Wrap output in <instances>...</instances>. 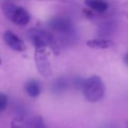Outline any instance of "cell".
<instances>
[{
    "instance_id": "cell-7",
    "label": "cell",
    "mask_w": 128,
    "mask_h": 128,
    "mask_svg": "<svg viewBox=\"0 0 128 128\" xmlns=\"http://www.w3.org/2000/svg\"><path fill=\"white\" fill-rule=\"evenodd\" d=\"M84 4L88 8L98 12H104L108 9V4L104 0H86Z\"/></svg>"
},
{
    "instance_id": "cell-12",
    "label": "cell",
    "mask_w": 128,
    "mask_h": 128,
    "mask_svg": "<svg viewBox=\"0 0 128 128\" xmlns=\"http://www.w3.org/2000/svg\"><path fill=\"white\" fill-rule=\"evenodd\" d=\"M84 80H86V79L82 78H80V77H76L72 81V86L73 88H75V89H77V90H82Z\"/></svg>"
},
{
    "instance_id": "cell-1",
    "label": "cell",
    "mask_w": 128,
    "mask_h": 128,
    "mask_svg": "<svg viewBox=\"0 0 128 128\" xmlns=\"http://www.w3.org/2000/svg\"><path fill=\"white\" fill-rule=\"evenodd\" d=\"M82 91L87 101L94 103L103 98L106 92V86L101 78L92 76L84 80Z\"/></svg>"
},
{
    "instance_id": "cell-8",
    "label": "cell",
    "mask_w": 128,
    "mask_h": 128,
    "mask_svg": "<svg viewBox=\"0 0 128 128\" xmlns=\"http://www.w3.org/2000/svg\"><path fill=\"white\" fill-rule=\"evenodd\" d=\"M69 86V83L64 78H58L53 82L52 86V92L56 95H60L66 92Z\"/></svg>"
},
{
    "instance_id": "cell-2",
    "label": "cell",
    "mask_w": 128,
    "mask_h": 128,
    "mask_svg": "<svg viewBox=\"0 0 128 128\" xmlns=\"http://www.w3.org/2000/svg\"><path fill=\"white\" fill-rule=\"evenodd\" d=\"M2 10L8 19L18 26H26L30 22V13L24 8L12 3H4Z\"/></svg>"
},
{
    "instance_id": "cell-16",
    "label": "cell",
    "mask_w": 128,
    "mask_h": 128,
    "mask_svg": "<svg viewBox=\"0 0 128 128\" xmlns=\"http://www.w3.org/2000/svg\"><path fill=\"white\" fill-rule=\"evenodd\" d=\"M0 64H1V59H0Z\"/></svg>"
},
{
    "instance_id": "cell-10",
    "label": "cell",
    "mask_w": 128,
    "mask_h": 128,
    "mask_svg": "<svg viewBox=\"0 0 128 128\" xmlns=\"http://www.w3.org/2000/svg\"><path fill=\"white\" fill-rule=\"evenodd\" d=\"M86 46L94 49H107L113 46L112 41L106 39H92L87 41Z\"/></svg>"
},
{
    "instance_id": "cell-9",
    "label": "cell",
    "mask_w": 128,
    "mask_h": 128,
    "mask_svg": "<svg viewBox=\"0 0 128 128\" xmlns=\"http://www.w3.org/2000/svg\"><path fill=\"white\" fill-rule=\"evenodd\" d=\"M26 91L29 96L32 98H37L41 93V86L38 81L30 80L26 84Z\"/></svg>"
},
{
    "instance_id": "cell-5",
    "label": "cell",
    "mask_w": 128,
    "mask_h": 128,
    "mask_svg": "<svg viewBox=\"0 0 128 128\" xmlns=\"http://www.w3.org/2000/svg\"><path fill=\"white\" fill-rule=\"evenodd\" d=\"M35 62L38 71L42 76L49 77L52 74L51 64L48 59L46 48H38L35 52Z\"/></svg>"
},
{
    "instance_id": "cell-14",
    "label": "cell",
    "mask_w": 128,
    "mask_h": 128,
    "mask_svg": "<svg viewBox=\"0 0 128 128\" xmlns=\"http://www.w3.org/2000/svg\"><path fill=\"white\" fill-rule=\"evenodd\" d=\"M100 128H118V127H117V126L113 125V124L107 123V124H104L103 126H101Z\"/></svg>"
},
{
    "instance_id": "cell-11",
    "label": "cell",
    "mask_w": 128,
    "mask_h": 128,
    "mask_svg": "<svg viewBox=\"0 0 128 128\" xmlns=\"http://www.w3.org/2000/svg\"><path fill=\"white\" fill-rule=\"evenodd\" d=\"M44 118L40 116H36L29 120L23 122L22 128H46Z\"/></svg>"
},
{
    "instance_id": "cell-17",
    "label": "cell",
    "mask_w": 128,
    "mask_h": 128,
    "mask_svg": "<svg viewBox=\"0 0 128 128\" xmlns=\"http://www.w3.org/2000/svg\"><path fill=\"white\" fill-rule=\"evenodd\" d=\"M126 128H128V126H127V127H126Z\"/></svg>"
},
{
    "instance_id": "cell-4",
    "label": "cell",
    "mask_w": 128,
    "mask_h": 128,
    "mask_svg": "<svg viewBox=\"0 0 128 128\" xmlns=\"http://www.w3.org/2000/svg\"><path fill=\"white\" fill-rule=\"evenodd\" d=\"M48 26L52 30L60 35H70L73 30L72 21L64 17L52 18L48 22Z\"/></svg>"
},
{
    "instance_id": "cell-15",
    "label": "cell",
    "mask_w": 128,
    "mask_h": 128,
    "mask_svg": "<svg viewBox=\"0 0 128 128\" xmlns=\"http://www.w3.org/2000/svg\"><path fill=\"white\" fill-rule=\"evenodd\" d=\"M123 60H124V63L126 64V66H128V52H127L125 56H124Z\"/></svg>"
},
{
    "instance_id": "cell-3",
    "label": "cell",
    "mask_w": 128,
    "mask_h": 128,
    "mask_svg": "<svg viewBox=\"0 0 128 128\" xmlns=\"http://www.w3.org/2000/svg\"><path fill=\"white\" fill-rule=\"evenodd\" d=\"M28 38L36 49L50 46L53 49V51L56 52V50H58L53 37L47 30L38 28H32L28 32Z\"/></svg>"
},
{
    "instance_id": "cell-13",
    "label": "cell",
    "mask_w": 128,
    "mask_h": 128,
    "mask_svg": "<svg viewBox=\"0 0 128 128\" xmlns=\"http://www.w3.org/2000/svg\"><path fill=\"white\" fill-rule=\"evenodd\" d=\"M8 106V97L4 93L0 92V112H3Z\"/></svg>"
},
{
    "instance_id": "cell-6",
    "label": "cell",
    "mask_w": 128,
    "mask_h": 128,
    "mask_svg": "<svg viewBox=\"0 0 128 128\" xmlns=\"http://www.w3.org/2000/svg\"><path fill=\"white\" fill-rule=\"evenodd\" d=\"M4 39L6 44L12 50L17 52H24L26 49V46L24 41L19 38L14 32L6 30L4 34Z\"/></svg>"
},
{
    "instance_id": "cell-18",
    "label": "cell",
    "mask_w": 128,
    "mask_h": 128,
    "mask_svg": "<svg viewBox=\"0 0 128 128\" xmlns=\"http://www.w3.org/2000/svg\"><path fill=\"white\" fill-rule=\"evenodd\" d=\"M46 128H47V127H46Z\"/></svg>"
}]
</instances>
